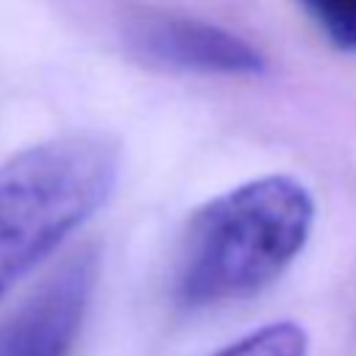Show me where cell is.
<instances>
[{
    "label": "cell",
    "mask_w": 356,
    "mask_h": 356,
    "mask_svg": "<svg viewBox=\"0 0 356 356\" xmlns=\"http://www.w3.org/2000/svg\"><path fill=\"white\" fill-rule=\"evenodd\" d=\"M314 228V197L292 175H261L203 203L181 239L172 295L184 309L245 300L275 284Z\"/></svg>",
    "instance_id": "1"
},
{
    "label": "cell",
    "mask_w": 356,
    "mask_h": 356,
    "mask_svg": "<svg viewBox=\"0 0 356 356\" xmlns=\"http://www.w3.org/2000/svg\"><path fill=\"white\" fill-rule=\"evenodd\" d=\"M120 147L97 134L31 145L0 164V298L111 197Z\"/></svg>",
    "instance_id": "2"
},
{
    "label": "cell",
    "mask_w": 356,
    "mask_h": 356,
    "mask_svg": "<svg viewBox=\"0 0 356 356\" xmlns=\"http://www.w3.org/2000/svg\"><path fill=\"white\" fill-rule=\"evenodd\" d=\"M122 39L134 56L167 70L228 78H250L267 70L261 50L239 33L161 8L128 11Z\"/></svg>",
    "instance_id": "3"
},
{
    "label": "cell",
    "mask_w": 356,
    "mask_h": 356,
    "mask_svg": "<svg viewBox=\"0 0 356 356\" xmlns=\"http://www.w3.org/2000/svg\"><path fill=\"white\" fill-rule=\"evenodd\" d=\"M95 284V250L67 259L22 306L0 320V356H72Z\"/></svg>",
    "instance_id": "4"
},
{
    "label": "cell",
    "mask_w": 356,
    "mask_h": 356,
    "mask_svg": "<svg viewBox=\"0 0 356 356\" xmlns=\"http://www.w3.org/2000/svg\"><path fill=\"white\" fill-rule=\"evenodd\" d=\"M214 356H309V337L298 323L281 320L234 339Z\"/></svg>",
    "instance_id": "5"
},
{
    "label": "cell",
    "mask_w": 356,
    "mask_h": 356,
    "mask_svg": "<svg viewBox=\"0 0 356 356\" xmlns=\"http://www.w3.org/2000/svg\"><path fill=\"white\" fill-rule=\"evenodd\" d=\"M325 36L342 47L356 50V0H298Z\"/></svg>",
    "instance_id": "6"
}]
</instances>
